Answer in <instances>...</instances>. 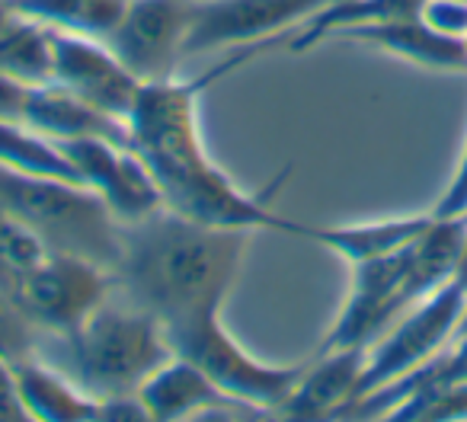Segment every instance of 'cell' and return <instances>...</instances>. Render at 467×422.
<instances>
[{
    "label": "cell",
    "instance_id": "obj_16",
    "mask_svg": "<svg viewBox=\"0 0 467 422\" xmlns=\"http://www.w3.org/2000/svg\"><path fill=\"white\" fill-rule=\"evenodd\" d=\"M16 381V394L23 400L29 419H46V422H84L97 419L99 403L87 396L78 384L39 355H23L10 362Z\"/></svg>",
    "mask_w": 467,
    "mask_h": 422
},
{
    "label": "cell",
    "instance_id": "obj_23",
    "mask_svg": "<svg viewBox=\"0 0 467 422\" xmlns=\"http://www.w3.org/2000/svg\"><path fill=\"white\" fill-rule=\"evenodd\" d=\"M435 218H454V215H467V148L464 157L458 163V173H454L451 186L445 189V195L439 199V205L432 208Z\"/></svg>",
    "mask_w": 467,
    "mask_h": 422
},
{
    "label": "cell",
    "instance_id": "obj_13",
    "mask_svg": "<svg viewBox=\"0 0 467 422\" xmlns=\"http://www.w3.org/2000/svg\"><path fill=\"white\" fill-rule=\"evenodd\" d=\"M23 122L42 131L52 141H74V138H109L119 144H131L129 122L97 109L87 99L74 97L61 84H42L29 90ZM135 148V144H131Z\"/></svg>",
    "mask_w": 467,
    "mask_h": 422
},
{
    "label": "cell",
    "instance_id": "obj_6",
    "mask_svg": "<svg viewBox=\"0 0 467 422\" xmlns=\"http://www.w3.org/2000/svg\"><path fill=\"white\" fill-rule=\"evenodd\" d=\"M464 307H467V282L454 273L435 292H429L422 301H416L407 314H400L368 345V352H365V368L358 375L356 394H352L349 407L362 400V396L407 377L410 371L422 368L426 362H432L454 339L461 317H464Z\"/></svg>",
    "mask_w": 467,
    "mask_h": 422
},
{
    "label": "cell",
    "instance_id": "obj_25",
    "mask_svg": "<svg viewBox=\"0 0 467 422\" xmlns=\"http://www.w3.org/2000/svg\"><path fill=\"white\" fill-rule=\"evenodd\" d=\"M10 14H14V7H10V0H0V26L10 20Z\"/></svg>",
    "mask_w": 467,
    "mask_h": 422
},
{
    "label": "cell",
    "instance_id": "obj_11",
    "mask_svg": "<svg viewBox=\"0 0 467 422\" xmlns=\"http://www.w3.org/2000/svg\"><path fill=\"white\" fill-rule=\"evenodd\" d=\"M55 46V77L52 84H61L74 97L87 99L97 109L129 122V112L141 90V80L116 58L103 39L80 33L52 29Z\"/></svg>",
    "mask_w": 467,
    "mask_h": 422
},
{
    "label": "cell",
    "instance_id": "obj_21",
    "mask_svg": "<svg viewBox=\"0 0 467 422\" xmlns=\"http://www.w3.org/2000/svg\"><path fill=\"white\" fill-rule=\"evenodd\" d=\"M52 253L55 250L33 228H26L20 218L0 205V294L4 298L23 275L33 273Z\"/></svg>",
    "mask_w": 467,
    "mask_h": 422
},
{
    "label": "cell",
    "instance_id": "obj_2",
    "mask_svg": "<svg viewBox=\"0 0 467 422\" xmlns=\"http://www.w3.org/2000/svg\"><path fill=\"white\" fill-rule=\"evenodd\" d=\"M254 234L199 224L163 205L144 221L122 228V256L112 279L125 298L154 314L161 326L224 307Z\"/></svg>",
    "mask_w": 467,
    "mask_h": 422
},
{
    "label": "cell",
    "instance_id": "obj_7",
    "mask_svg": "<svg viewBox=\"0 0 467 422\" xmlns=\"http://www.w3.org/2000/svg\"><path fill=\"white\" fill-rule=\"evenodd\" d=\"M116 279L109 269L71 253H52L7 292V301L33 333H71L103 304Z\"/></svg>",
    "mask_w": 467,
    "mask_h": 422
},
{
    "label": "cell",
    "instance_id": "obj_9",
    "mask_svg": "<svg viewBox=\"0 0 467 422\" xmlns=\"http://www.w3.org/2000/svg\"><path fill=\"white\" fill-rule=\"evenodd\" d=\"M58 144L71 157L84 186L99 192L122 228L144 221L167 205L157 176L131 144H119L109 138H74Z\"/></svg>",
    "mask_w": 467,
    "mask_h": 422
},
{
    "label": "cell",
    "instance_id": "obj_17",
    "mask_svg": "<svg viewBox=\"0 0 467 422\" xmlns=\"http://www.w3.org/2000/svg\"><path fill=\"white\" fill-rule=\"evenodd\" d=\"M435 215H413V218H390V221L375 224H337V228H317L307 224L301 241H314L320 247L333 250L337 256L349 260L352 266L362 260H375V256L394 253V250L410 247L429 231Z\"/></svg>",
    "mask_w": 467,
    "mask_h": 422
},
{
    "label": "cell",
    "instance_id": "obj_5",
    "mask_svg": "<svg viewBox=\"0 0 467 422\" xmlns=\"http://www.w3.org/2000/svg\"><path fill=\"white\" fill-rule=\"evenodd\" d=\"M167 343L173 355L189 358L199 365L224 394L247 403L260 413H282L285 400L292 396L301 371L307 362L298 365H266L256 362L221 324V307L189 314V317L163 324Z\"/></svg>",
    "mask_w": 467,
    "mask_h": 422
},
{
    "label": "cell",
    "instance_id": "obj_4",
    "mask_svg": "<svg viewBox=\"0 0 467 422\" xmlns=\"http://www.w3.org/2000/svg\"><path fill=\"white\" fill-rule=\"evenodd\" d=\"M0 205L33 228L55 253L84 256L109 273L122 256V224L90 186L0 167Z\"/></svg>",
    "mask_w": 467,
    "mask_h": 422
},
{
    "label": "cell",
    "instance_id": "obj_22",
    "mask_svg": "<svg viewBox=\"0 0 467 422\" xmlns=\"http://www.w3.org/2000/svg\"><path fill=\"white\" fill-rule=\"evenodd\" d=\"M420 20L439 33L467 39V0H422Z\"/></svg>",
    "mask_w": 467,
    "mask_h": 422
},
{
    "label": "cell",
    "instance_id": "obj_12",
    "mask_svg": "<svg viewBox=\"0 0 467 422\" xmlns=\"http://www.w3.org/2000/svg\"><path fill=\"white\" fill-rule=\"evenodd\" d=\"M138 396H141L144 409H148L150 419H192V416H202V419H214V416H266L260 409L247 407V403L234 400L231 394L218 387L199 365H192L189 358H167L148 381L138 387Z\"/></svg>",
    "mask_w": 467,
    "mask_h": 422
},
{
    "label": "cell",
    "instance_id": "obj_24",
    "mask_svg": "<svg viewBox=\"0 0 467 422\" xmlns=\"http://www.w3.org/2000/svg\"><path fill=\"white\" fill-rule=\"evenodd\" d=\"M29 90H33V87L23 84V80L0 74V122H23Z\"/></svg>",
    "mask_w": 467,
    "mask_h": 422
},
{
    "label": "cell",
    "instance_id": "obj_1",
    "mask_svg": "<svg viewBox=\"0 0 467 422\" xmlns=\"http://www.w3.org/2000/svg\"><path fill=\"white\" fill-rule=\"evenodd\" d=\"M282 39L250 42L234 48L227 58L208 67L195 80H154L141 84L138 99L129 112L131 144L148 160L150 173L163 189V201L176 215L192 218L212 228H244V231H279L288 237H305L307 224L275 211V195L282 192L292 167H285L269 189L244 192L218 163L208 157L199 125V97L218 80L231 77L260 55L279 48Z\"/></svg>",
    "mask_w": 467,
    "mask_h": 422
},
{
    "label": "cell",
    "instance_id": "obj_19",
    "mask_svg": "<svg viewBox=\"0 0 467 422\" xmlns=\"http://www.w3.org/2000/svg\"><path fill=\"white\" fill-rule=\"evenodd\" d=\"M0 167L23 176H42V180L80 182L71 157L65 154L58 141H52L42 131L29 129L26 122H0Z\"/></svg>",
    "mask_w": 467,
    "mask_h": 422
},
{
    "label": "cell",
    "instance_id": "obj_26",
    "mask_svg": "<svg viewBox=\"0 0 467 422\" xmlns=\"http://www.w3.org/2000/svg\"><path fill=\"white\" fill-rule=\"evenodd\" d=\"M458 336H467V307H464V317H461V324H458V333H454V339Z\"/></svg>",
    "mask_w": 467,
    "mask_h": 422
},
{
    "label": "cell",
    "instance_id": "obj_14",
    "mask_svg": "<svg viewBox=\"0 0 467 422\" xmlns=\"http://www.w3.org/2000/svg\"><path fill=\"white\" fill-rule=\"evenodd\" d=\"M368 349H330L317 352L305 365L292 396L282 407V416L292 419H320V416L343 413L356 394L358 375L365 368Z\"/></svg>",
    "mask_w": 467,
    "mask_h": 422
},
{
    "label": "cell",
    "instance_id": "obj_20",
    "mask_svg": "<svg viewBox=\"0 0 467 422\" xmlns=\"http://www.w3.org/2000/svg\"><path fill=\"white\" fill-rule=\"evenodd\" d=\"M10 7L52 29L93 36V39L106 42V36L122 20L129 0H10Z\"/></svg>",
    "mask_w": 467,
    "mask_h": 422
},
{
    "label": "cell",
    "instance_id": "obj_10",
    "mask_svg": "<svg viewBox=\"0 0 467 422\" xmlns=\"http://www.w3.org/2000/svg\"><path fill=\"white\" fill-rule=\"evenodd\" d=\"M192 0H129L106 46L141 84L176 77Z\"/></svg>",
    "mask_w": 467,
    "mask_h": 422
},
{
    "label": "cell",
    "instance_id": "obj_8",
    "mask_svg": "<svg viewBox=\"0 0 467 422\" xmlns=\"http://www.w3.org/2000/svg\"><path fill=\"white\" fill-rule=\"evenodd\" d=\"M330 0H192L182 55L241 48L250 42L292 39Z\"/></svg>",
    "mask_w": 467,
    "mask_h": 422
},
{
    "label": "cell",
    "instance_id": "obj_15",
    "mask_svg": "<svg viewBox=\"0 0 467 422\" xmlns=\"http://www.w3.org/2000/svg\"><path fill=\"white\" fill-rule=\"evenodd\" d=\"M343 39L368 42L384 52L407 58L420 67L432 71H464L467 74V39L448 36L422 23L420 16H400V20L365 23V26L346 29Z\"/></svg>",
    "mask_w": 467,
    "mask_h": 422
},
{
    "label": "cell",
    "instance_id": "obj_18",
    "mask_svg": "<svg viewBox=\"0 0 467 422\" xmlns=\"http://www.w3.org/2000/svg\"><path fill=\"white\" fill-rule=\"evenodd\" d=\"M0 74L23 80L29 87L52 84L55 77L52 26L14 10L10 20L0 26Z\"/></svg>",
    "mask_w": 467,
    "mask_h": 422
},
{
    "label": "cell",
    "instance_id": "obj_3",
    "mask_svg": "<svg viewBox=\"0 0 467 422\" xmlns=\"http://www.w3.org/2000/svg\"><path fill=\"white\" fill-rule=\"evenodd\" d=\"M33 355L67 375L87 396L138 394L144 381L161 368L173 349L161 320L116 285L103 304L71 333H33Z\"/></svg>",
    "mask_w": 467,
    "mask_h": 422
}]
</instances>
